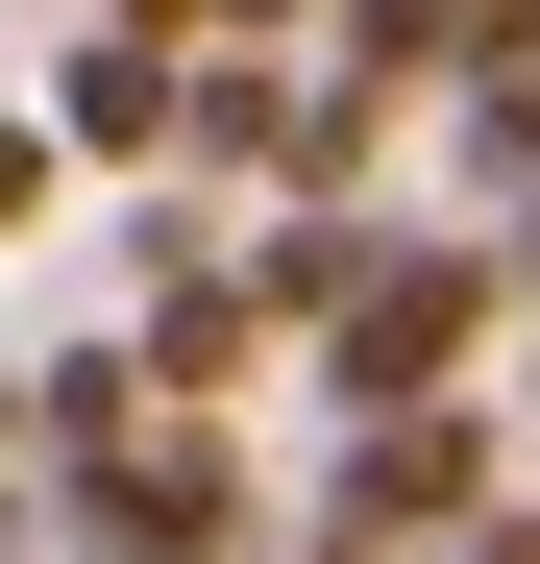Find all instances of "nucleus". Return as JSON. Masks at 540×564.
<instances>
[{"instance_id":"obj_1","label":"nucleus","mask_w":540,"mask_h":564,"mask_svg":"<svg viewBox=\"0 0 540 564\" xmlns=\"http://www.w3.org/2000/svg\"><path fill=\"white\" fill-rule=\"evenodd\" d=\"M492 319H516V246H492V221H393L369 295L320 319V417H418V393H467Z\"/></svg>"},{"instance_id":"obj_2","label":"nucleus","mask_w":540,"mask_h":564,"mask_svg":"<svg viewBox=\"0 0 540 564\" xmlns=\"http://www.w3.org/2000/svg\"><path fill=\"white\" fill-rule=\"evenodd\" d=\"M50 516H74V564H246V540H270V466H246V442H222L197 393H172V417H148L123 466H74Z\"/></svg>"},{"instance_id":"obj_3","label":"nucleus","mask_w":540,"mask_h":564,"mask_svg":"<svg viewBox=\"0 0 540 564\" xmlns=\"http://www.w3.org/2000/svg\"><path fill=\"white\" fill-rule=\"evenodd\" d=\"M50 123H74V172H197V25H74Z\"/></svg>"},{"instance_id":"obj_4","label":"nucleus","mask_w":540,"mask_h":564,"mask_svg":"<svg viewBox=\"0 0 540 564\" xmlns=\"http://www.w3.org/2000/svg\"><path fill=\"white\" fill-rule=\"evenodd\" d=\"M369 172H393V99H369V74H295V123H270V221H369Z\"/></svg>"},{"instance_id":"obj_5","label":"nucleus","mask_w":540,"mask_h":564,"mask_svg":"<svg viewBox=\"0 0 540 564\" xmlns=\"http://www.w3.org/2000/svg\"><path fill=\"white\" fill-rule=\"evenodd\" d=\"M148 417H172V368H148V344H50V368H25V442H50V491H74V466H123Z\"/></svg>"},{"instance_id":"obj_6","label":"nucleus","mask_w":540,"mask_h":564,"mask_svg":"<svg viewBox=\"0 0 540 564\" xmlns=\"http://www.w3.org/2000/svg\"><path fill=\"white\" fill-rule=\"evenodd\" d=\"M442 172H467V197H492V246L540 221V50H516V74H467V99H442Z\"/></svg>"},{"instance_id":"obj_7","label":"nucleus","mask_w":540,"mask_h":564,"mask_svg":"<svg viewBox=\"0 0 540 564\" xmlns=\"http://www.w3.org/2000/svg\"><path fill=\"white\" fill-rule=\"evenodd\" d=\"M50 172H74V123H50V99H0V246L50 221Z\"/></svg>"},{"instance_id":"obj_8","label":"nucleus","mask_w":540,"mask_h":564,"mask_svg":"<svg viewBox=\"0 0 540 564\" xmlns=\"http://www.w3.org/2000/svg\"><path fill=\"white\" fill-rule=\"evenodd\" d=\"M344 0H197V50H320Z\"/></svg>"},{"instance_id":"obj_9","label":"nucleus","mask_w":540,"mask_h":564,"mask_svg":"<svg viewBox=\"0 0 540 564\" xmlns=\"http://www.w3.org/2000/svg\"><path fill=\"white\" fill-rule=\"evenodd\" d=\"M467 564H540V491H516V516H492V540H467Z\"/></svg>"},{"instance_id":"obj_10","label":"nucleus","mask_w":540,"mask_h":564,"mask_svg":"<svg viewBox=\"0 0 540 564\" xmlns=\"http://www.w3.org/2000/svg\"><path fill=\"white\" fill-rule=\"evenodd\" d=\"M74 25H197V0H74Z\"/></svg>"},{"instance_id":"obj_11","label":"nucleus","mask_w":540,"mask_h":564,"mask_svg":"<svg viewBox=\"0 0 540 564\" xmlns=\"http://www.w3.org/2000/svg\"><path fill=\"white\" fill-rule=\"evenodd\" d=\"M0 466H50V442H25V368H0Z\"/></svg>"},{"instance_id":"obj_12","label":"nucleus","mask_w":540,"mask_h":564,"mask_svg":"<svg viewBox=\"0 0 540 564\" xmlns=\"http://www.w3.org/2000/svg\"><path fill=\"white\" fill-rule=\"evenodd\" d=\"M516 344H540V221H516Z\"/></svg>"}]
</instances>
